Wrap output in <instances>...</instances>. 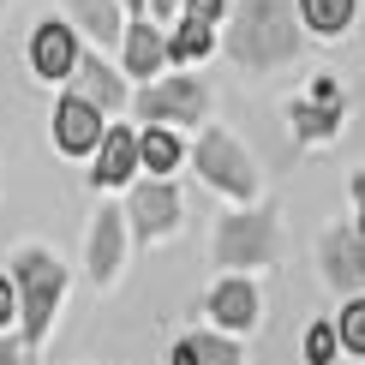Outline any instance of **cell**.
<instances>
[{"label": "cell", "mask_w": 365, "mask_h": 365, "mask_svg": "<svg viewBox=\"0 0 365 365\" xmlns=\"http://www.w3.org/2000/svg\"><path fill=\"white\" fill-rule=\"evenodd\" d=\"M227 30V60L246 72H276L306 48V24H299L294 0H240L222 19Z\"/></svg>", "instance_id": "obj_1"}, {"label": "cell", "mask_w": 365, "mask_h": 365, "mask_svg": "<svg viewBox=\"0 0 365 365\" xmlns=\"http://www.w3.org/2000/svg\"><path fill=\"white\" fill-rule=\"evenodd\" d=\"M12 287H19V347L30 354V347L48 341V324H54V306L60 294H66V264H60L54 252L42 246H24L19 257H12Z\"/></svg>", "instance_id": "obj_2"}, {"label": "cell", "mask_w": 365, "mask_h": 365, "mask_svg": "<svg viewBox=\"0 0 365 365\" xmlns=\"http://www.w3.org/2000/svg\"><path fill=\"white\" fill-rule=\"evenodd\" d=\"M282 257L276 210H234L216 222V264L222 269H264Z\"/></svg>", "instance_id": "obj_3"}, {"label": "cell", "mask_w": 365, "mask_h": 365, "mask_svg": "<svg viewBox=\"0 0 365 365\" xmlns=\"http://www.w3.org/2000/svg\"><path fill=\"white\" fill-rule=\"evenodd\" d=\"M192 168H197V180H204L210 192H222V197H240V204H252V197H257V168H252L246 144H240L227 126H216V132L197 138Z\"/></svg>", "instance_id": "obj_4"}, {"label": "cell", "mask_w": 365, "mask_h": 365, "mask_svg": "<svg viewBox=\"0 0 365 365\" xmlns=\"http://www.w3.org/2000/svg\"><path fill=\"white\" fill-rule=\"evenodd\" d=\"M204 108H210V90H204V78H192V72L150 78V84L138 90L144 126H192V120H204Z\"/></svg>", "instance_id": "obj_5"}, {"label": "cell", "mask_w": 365, "mask_h": 365, "mask_svg": "<svg viewBox=\"0 0 365 365\" xmlns=\"http://www.w3.org/2000/svg\"><path fill=\"white\" fill-rule=\"evenodd\" d=\"M317 269H324V282L336 287V294H347V299L365 294V216L324 227V240H317Z\"/></svg>", "instance_id": "obj_6"}, {"label": "cell", "mask_w": 365, "mask_h": 365, "mask_svg": "<svg viewBox=\"0 0 365 365\" xmlns=\"http://www.w3.org/2000/svg\"><path fill=\"white\" fill-rule=\"evenodd\" d=\"M120 216L132 222V234H138V240H150V246H156V240H168L174 227H180L186 204H180V186H174V180H138Z\"/></svg>", "instance_id": "obj_7"}, {"label": "cell", "mask_w": 365, "mask_h": 365, "mask_svg": "<svg viewBox=\"0 0 365 365\" xmlns=\"http://www.w3.org/2000/svg\"><path fill=\"white\" fill-rule=\"evenodd\" d=\"M78 54H84V48H78V30H72L66 19H48V24L30 30V72H36V78H48V84L72 78Z\"/></svg>", "instance_id": "obj_8"}, {"label": "cell", "mask_w": 365, "mask_h": 365, "mask_svg": "<svg viewBox=\"0 0 365 365\" xmlns=\"http://www.w3.org/2000/svg\"><path fill=\"white\" fill-rule=\"evenodd\" d=\"M102 132H108L102 108H90L78 90H66V96H60V108H54V144H60V156H96Z\"/></svg>", "instance_id": "obj_9"}, {"label": "cell", "mask_w": 365, "mask_h": 365, "mask_svg": "<svg viewBox=\"0 0 365 365\" xmlns=\"http://www.w3.org/2000/svg\"><path fill=\"white\" fill-rule=\"evenodd\" d=\"M132 174H138V132L132 126H108L102 144H96V156H90V186L114 192V186H132Z\"/></svg>", "instance_id": "obj_10"}, {"label": "cell", "mask_w": 365, "mask_h": 365, "mask_svg": "<svg viewBox=\"0 0 365 365\" xmlns=\"http://www.w3.org/2000/svg\"><path fill=\"white\" fill-rule=\"evenodd\" d=\"M120 257H126V216L108 204V210H96V222H90V246H84V269H90V282L108 287V282L120 276Z\"/></svg>", "instance_id": "obj_11"}, {"label": "cell", "mask_w": 365, "mask_h": 365, "mask_svg": "<svg viewBox=\"0 0 365 365\" xmlns=\"http://www.w3.org/2000/svg\"><path fill=\"white\" fill-rule=\"evenodd\" d=\"M120 54H126V78L150 84L162 66H168V30H156L150 19H132L126 36H120Z\"/></svg>", "instance_id": "obj_12"}, {"label": "cell", "mask_w": 365, "mask_h": 365, "mask_svg": "<svg viewBox=\"0 0 365 365\" xmlns=\"http://www.w3.org/2000/svg\"><path fill=\"white\" fill-rule=\"evenodd\" d=\"M210 324H222V336L252 329L257 324V287L246 276H222L216 287H210Z\"/></svg>", "instance_id": "obj_13"}, {"label": "cell", "mask_w": 365, "mask_h": 365, "mask_svg": "<svg viewBox=\"0 0 365 365\" xmlns=\"http://www.w3.org/2000/svg\"><path fill=\"white\" fill-rule=\"evenodd\" d=\"M72 78H78V96L90 102V108H102V114L126 108V78H120V72H114V66H108L102 54H78Z\"/></svg>", "instance_id": "obj_14"}, {"label": "cell", "mask_w": 365, "mask_h": 365, "mask_svg": "<svg viewBox=\"0 0 365 365\" xmlns=\"http://www.w3.org/2000/svg\"><path fill=\"white\" fill-rule=\"evenodd\" d=\"M66 24L84 30L90 42H102V48H114L120 36H126V19H120V0H66Z\"/></svg>", "instance_id": "obj_15"}, {"label": "cell", "mask_w": 365, "mask_h": 365, "mask_svg": "<svg viewBox=\"0 0 365 365\" xmlns=\"http://www.w3.org/2000/svg\"><path fill=\"white\" fill-rule=\"evenodd\" d=\"M138 168H150V180H168L180 168V132L174 126H144L138 132Z\"/></svg>", "instance_id": "obj_16"}, {"label": "cell", "mask_w": 365, "mask_h": 365, "mask_svg": "<svg viewBox=\"0 0 365 365\" xmlns=\"http://www.w3.org/2000/svg\"><path fill=\"white\" fill-rule=\"evenodd\" d=\"M294 12H299V24H306L312 36H341V30L354 24L359 0H294Z\"/></svg>", "instance_id": "obj_17"}, {"label": "cell", "mask_w": 365, "mask_h": 365, "mask_svg": "<svg viewBox=\"0 0 365 365\" xmlns=\"http://www.w3.org/2000/svg\"><path fill=\"white\" fill-rule=\"evenodd\" d=\"M287 126L299 132V138H336V126H341V108H329V102H294V108H287Z\"/></svg>", "instance_id": "obj_18"}, {"label": "cell", "mask_w": 365, "mask_h": 365, "mask_svg": "<svg viewBox=\"0 0 365 365\" xmlns=\"http://www.w3.org/2000/svg\"><path fill=\"white\" fill-rule=\"evenodd\" d=\"M210 48H216V24H197V19H180V30L168 36V60L180 66V60H204Z\"/></svg>", "instance_id": "obj_19"}, {"label": "cell", "mask_w": 365, "mask_h": 365, "mask_svg": "<svg viewBox=\"0 0 365 365\" xmlns=\"http://www.w3.org/2000/svg\"><path fill=\"white\" fill-rule=\"evenodd\" d=\"M336 336H341V347L354 359H365V294H354L341 306V317H336Z\"/></svg>", "instance_id": "obj_20"}, {"label": "cell", "mask_w": 365, "mask_h": 365, "mask_svg": "<svg viewBox=\"0 0 365 365\" xmlns=\"http://www.w3.org/2000/svg\"><path fill=\"white\" fill-rule=\"evenodd\" d=\"M192 341H197V365H240V347L222 329H197Z\"/></svg>", "instance_id": "obj_21"}, {"label": "cell", "mask_w": 365, "mask_h": 365, "mask_svg": "<svg viewBox=\"0 0 365 365\" xmlns=\"http://www.w3.org/2000/svg\"><path fill=\"white\" fill-rule=\"evenodd\" d=\"M336 354H341L336 324H312L306 329V365H336Z\"/></svg>", "instance_id": "obj_22"}, {"label": "cell", "mask_w": 365, "mask_h": 365, "mask_svg": "<svg viewBox=\"0 0 365 365\" xmlns=\"http://www.w3.org/2000/svg\"><path fill=\"white\" fill-rule=\"evenodd\" d=\"M180 19H197V24H222L227 19V0H186Z\"/></svg>", "instance_id": "obj_23"}, {"label": "cell", "mask_w": 365, "mask_h": 365, "mask_svg": "<svg viewBox=\"0 0 365 365\" xmlns=\"http://www.w3.org/2000/svg\"><path fill=\"white\" fill-rule=\"evenodd\" d=\"M0 324H19V287H12V276H0Z\"/></svg>", "instance_id": "obj_24"}, {"label": "cell", "mask_w": 365, "mask_h": 365, "mask_svg": "<svg viewBox=\"0 0 365 365\" xmlns=\"http://www.w3.org/2000/svg\"><path fill=\"white\" fill-rule=\"evenodd\" d=\"M312 102H329V108H341V90H336V78H312Z\"/></svg>", "instance_id": "obj_25"}, {"label": "cell", "mask_w": 365, "mask_h": 365, "mask_svg": "<svg viewBox=\"0 0 365 365\" xmlns=\"http://www.w3.org/2000/svg\"><path fill=\"white\" fill-rule=\"evenodd\" d=\"M168 365H197V341H192V336L174 341V347H168Z\"/></svg>", "instance_id": "obj_26"}, {"label": "cell", "mask_w": 365, "mask_h": 365, "mask_svg": "<svg viewBox=\"0 0 365 365\" xmlns=\"http://www.w3.org/2000/svg\"><path fill=\"white\" fill-rule=\"evenodd\" d=\"M0 365H24V347H19V341H6V336H0Z\"/></svg>", "instance_id": "obj_27"}, {"label": "cell", "mask_w": 365, "mask_h": 365, "mask_svg": "<svg viewBox=\"0 0 365 365\" xmlns=\"http://www.w3.org/2000/svg\"><path fill=\"white\" fill-rule=\"evenodd\" d=\"M150 12H156V19H174V12H180V0H150Z\"/></svg>", "instance_id": "obj_28"}, {"label": "cell", "mask_w": 365, "mask_h": 365, "mask_svg": "<svg viewBox=\"0 0 365 365\" xmlns=\"http://www.w3.org/2000/svg\"><path fill=\"white\" fill-rule=\"evenodd\" d=\"M354 204H359V216H365V174H354Z\"/></svg>", "instance_id": "obj_29"}, {"label": "cell", "mask_w": 365, "mask_h": 365, "mask_svg": "<svg viewBox=\"0 0 365 365\" xmlns=\"http://www.w3.org/2000/svg\"><path fill=\"white\" fill-rule=\"evenodd\" d=\"M120 6H126L132 19H144V12H150V0H120Z\"/></svg>", "instance_id": "obj_30"}]
</instances>
